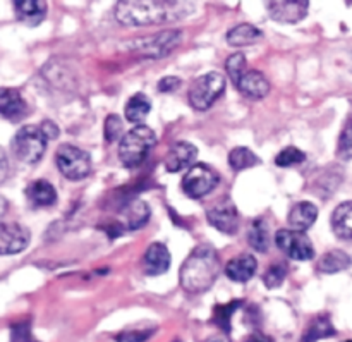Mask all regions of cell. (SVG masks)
Wrapping results in <instances>:
<instances>
[{
	"mask_svg": "<svg viewBox=\"0 0 352 342\" xmlns=\"http://www.w3.org/2000/svg\"><path fill=\"white\" fill-rule=\"evenodd\" d=\"M195 10L192 2H162V0H126L116 6V17L126 26H151V24L182 21Z\"/></svg>",
	"mask_w": 352,
	"mask_h": 342,
	"instance_id": "1",
	"label": "cell"
},
{
	"mask_svg": "<svg viewBox=\"0 0 352 342\" xmlns=\"http://www.w3.org/2000/svg\"><path fill=\"white\" fill-rule=\"evenodd\" d=\"M220 274V258L215 248L199 244L181 267V288L189 295H201L215 284Z\"/></svg>",
	"mask_w": 352,
	"mask_h": 342,
	"instance_id": "2",
	"label": "cell"
},
{
	"mask_svg": "<svg viewBox=\"0 0 352 342\" xmlns=\"http://www.w3.org/2000/svg\"><path fill=\"white\" fill-rule=\"evenodd\" d=\"M157 143V134L144 124L133 127L122 136L119 145V158L124 167H140L146 158L148 151Z\"/></svg>",
	"mask_w": 352,
	"mask_h": 342,
	"instance_id": "3",
	"label": "cell"
},
{
	"mask_svg": "<svg viewBox=\"0 0 352 342\" xmlns=\"http://www.w3.org/2000/svg\"><path fill=\"white\" fill-rule=\"evenodd\" d=\"M47 141L40 126H24L14 134L10 147L17 160L24 164H36L47 150Z\"/></svg>",
	"mask_w": 352,
	"mask_h": 342,
	"instance_id": "4",
	"label": "cell"
},
{
	"mask_svg": "<svg viewBox=\"0 0 352 342\" xmlns=\"http://www.w3.org/2000/svg\"><path fill=\"white\" fill-rule=\"evenodd\" d=\"M55 164L64 178L71 181H81L91 172V157L88 151L74 145H60L55 151Z\"/></svg>",
	"mask_w": 352,
	"mask_h": 342,
	"instance_id": "5",
	"label": "cell"
},
{
	"mask_svg": "<svg viewBox=\"0 0 352 342\" xmlns=\"http://www.w3.org/2000/svg\"><path fill=\"white\" fill-rule=\"evenodd\" d=\"M226 89V78L220 72H208L199 76L189 88V103L196 110H208Z\"/></svg>",
	"mask_w": 352,
	"mask_h": 342,
	"instance_id": "6",
	"label": "cell"
},
{
	"mask_svg": "<svg viewBox=\"0 0 352 342\" xmlns=\"http://www.w3.org/2000/svg\"><path fill=\"white\" fill-rule=\"evenodd\" d=\"M181 41V31L168 30L153 34V36H146L133 41V47H129V50H133L134 54L144 58H162L170 54L175 47H179Z\"/></svg>",
	"mask_w": 352,
	"mask_h": 342,
	"instance_id": "7",
	"label": "cell"
},
{
	"mask_svg": "<svg viewBox=\"0 0 352 342\" xmlns=\"http://www.w3.org/2000/svg\"><path fill=\"white\" fill-rule=\"evenodd\" d=\"M220 182L219 174L213 171L212 167L205 164H196L186 172L182 178V191L189 196V198H203V196L210 195L217 184Z\"/></svg>",
	"mask_w": 352,
	"mask_h": 342,
	"instance_id": "8",
	"label": "cell"
},
{
	"mask_svg": "<svg viewBox=\"0 0 352 342\" xmlns=\"http://www.w3.org/2000/svg\"><path fill=\"white\" fill-rule=\"evenodd\" d=\"M275 243L277 246L287 255L289 258L298 261L311 260L315 257V248L311 239L306 236V233L294 229H282L275 234Z\"/></svg>",
	"mask_w": 352,
	"mask_h": 342,
	"instance_id": "9",
	"label": "cell"
},
{
	"mask_svg": "<svg viewBox=\"0 0 352 342\" xmlns=\"http://www.w3.org/2000/svg\"><path fill=\"white\" fill-rule=\"evenodd\" d=\"M206 219L215 229H219L223 234H229V236L236 234L239 229V213H237L236 205L229 196L210 206L208 212H206Z\"/></svg>",
	"mask_w": 352,
	"mask_h": 342,
	"instance_id": "10",
	"label": "cell"
},
{
	"mask_svg": "<svg viewBox=\"0 0 352 342\" xmlns=\"http://www.w3.org/2000/svg\"><path fill=\"white\" fill-rule=\"evenodd\" d=\"M30 229L17 222H0V255H16L30 244Z\"/></svg>",
	"mask_w": 352,
	"mask_h": 342,
	"instance_id": "11",
	"label": "cell"
},
{
	"mask_svg": "<svg viewBox=\"0 0 352 342\" xmlns=\"http://www.w3.org/2000/svg\"><path fill=\"white\" fill-rule=\"evenodd\" d=\"M309 2L306 0H278V2H268V12L272 19L278 23H298L305 19L308 14Z\"/></svg>",
	"mask_w": 352,
	"mask_h": 342,
	"instance_id": "12",
	"label": "cell"
},
{
	"mask_svg": "<svg viewBox=\"0 0 352 342\" xmlns=\"http://www.w3.org/2000/svg\"><path fill=\"white\" fill-rule=\"evenodd\" d=\"M28 114V103L19 89L0 88V116L10 122L24 119Z\"/></svg>",
	"mask_w": 352,
	"mask_h": 342,
	"instance_id": "13",
	"label": "cell"
},
{
	"mask_svg": "<svg viewBox=\"0 0 352 342\" xmlns=\"http://www.w3.org/2000/svg\"><path fill=\"white\" fill-rule=\"evenodd\" d=\"M198 158V148L188 141H177L170 147L165 157V169L168 172H179L184 169H191L192 162Z\"/></svg>",
	"mask_w": 352,
	"mask_h": 342,
	"instance_id": "14",
	"label": "cell"
},
{
	"mask_svg": "<svg viewBox=\"0 0 352 342\" xmlns=\"http://www.w3.org/2000/svg\"><path fill=\"white\" fill-rule=\"evenodd\" d=\"M143 267L146 275H151V277L165 274L170 267V253H168L167 246L162 243L150 244L146 253H144Z\"/></svg>",
	"mask_w": 352,
	"mask_h": 342,
	"instance_id": "15",
	"label": "cell"
},
{
	"mask_svg": "<svg viewBox=\"0 0 352 342\" xmlns=\"http://www.w3.org/2000/svg\"><path fill=\"white\" fill-rule=\"evenodd\" d=\"M26 200L33 209L52 206L57 202V191L45 179H36V181L30 182V186L26 188Z\"/></svg>",
	"mask_w": 352,
	"mask_h": 342,
	"instance_id": "16",
	"label": "cell"
},
{
	"mask_svg": "<svg viewBox=\"0 0 352 342\" xmlns=\"http://www.w3.org/2000/svg\"><path fill=\"white\" fill-rule=\"evenodd\" d=\"M47 2L41 0H16L14 2V10L21 23L28 26H36L47 16Z\"/></svg>",
	"mask_w": 352,
	"mask_h": 342,
	"instance_id": "17",
	"label": "cell"
},
{
	"mask_svg": "<svg viewBox=\"0 0 352 342\" xmlns=\"http://www.w3.org/2000/svg\"><path fill=\"white\" fill-rule=\"evenodd\" d=\"M237 88H239V92L243 95L254 100H260L268 95V92H270V83H268V79L260 71H246L243 74V78H241V81L237 83Z\"/></svg>",
	"mask_w": 352,
	"mask_h": 342,
	"instance_id": "18",
	"label": "cell"
},
{
	"mask_svg": "<svg viewBox=\"0 0 352 342\" xmlns=\"http://www.w3.org/2000/svg\"><path fill=\"white\" fill-rule=\"evenodd\" d=\"M256 258L253 255L243 253L239 257L232 258L226 265V274L230 281L236 282H248L254 274H256Z\"/></svg>",
	"mask_w": 352,
	"mask_h": 342,
	"instance_id": "19",
	"label": "cell"
},
{
	"mask_svg": "<svg viewBox=\"0 0 352 342\" xmlns=\"http://www.w3.org/2000/svg\"><path fill=\"white\" fill-rule=\"evenodd\" d=\"M318 219V209L309 202H301L292 206L289 213V226L294 231H308Z\"/></svg>",
	"mask_w": 352,
	"mask_h": 342,
	"instance_id": "20",
	"label": "cell"
},
{
	"mask_svg": "<svg viewBox=\"0 0 352 342\" xmlns=\"http://www.w3.org/2000/svg\"><path fill=\"white\" fill-rule=\"evenodd\" d=\"M263 38L261 30H258L253 24H237L236 28L227 33V41H229L232 47H246V45L258 43V41Z\"/></svg>",
	"mask_w": 352,
	"mask_h": 342,
	"instance_id": "21",
	"label": "cell"
},
{
	"mask_svg": "<svg viewBox=\"0 0 352 342\" xmlns=\"http://www.w3.org/2000/svg\"><path fill=\"white\" fill-rule=\"evenodd\" d=\"M336 334L337 330L330 322V317L318 315L306 327L305 334H302V342H316L320 339H327V337H333Z\"/></svg>",
	"mask_w": 352,
	"mask_h": 342,
	"instance_id": "22",
	"label": "cell"
},
{
	"mask_svg": "<svg viewBox=\"0 0 352 342\" xmlns=\"http://www.w3.org/2000/svg\"><path fill=\"white\" fill-rule=\"evenodd\" d=\"M332 229L340 239H352V202L337 206L332 215Z\"/></svg>",
	"mask_w": 352,
	"mask_h": 342,
	"instance_id": "23",
	"label": "cell"
},
{
	"mask_svg": "<svg viewBox=\"0 0 352 342\" xmlns=\"http://www.w3.org/2000/svg\"><path fill=\"white\" fill-rule=\"evenodd\" d=\"M151 110V102L144 93H136L129 98V102L126 103V109H124V116L129 122H134L140 126V122H143L148 117Z\"/></svg>",
	"mask_w": 352,
	"mask_h": 342,
	"instance_id": "24",
	"label": "cell"
},
{
	"mask_svg": "<svg viewBox=\"0 0 352 342\" xmlns=\"http://www.w3.org/2000/svg\"><path fill=\"white\" fill-rule=\"evenodd\" d=\"M351 264L349 255L344 253L342 250H332L320 258L318 270L323 274H336V272L346 270L347 267H351Z\"/></svg>",
	"mask_w": 352,
	"mask_h": 342,
	"instance_id": "25",
	"label": "cell"
},
{
	"mask_svg": "<svg viewBox=\"0 0 352 342\" xmlns=\"http://www.w3.org/2000/svg\"><path fill=\"white\" fill-rule=\"evenodd\" d=\"M248 239L250 244L260 253H265L270 246V233H268V226L263 219H256L251 224L250 231H248Z\"/></svg>",
	"mask_w": 352,
	"mask_h": 342,
	"instance_id": "26",
	"label": "cell"
},
{
	"mask_svg": "<svg viewBox=\"0 0 352 342\" xmlns=\"http://www.w3.org/2000/svg\"><path fill=\"white\" fill-rule=\"evenodd\" d=\"M124 215H126V224L129 229H140L150 219V206L141 200H136L126 206Z\"/></svg>",
	"mask_w": 352,
	"mask_h": 342,
	"instance_id": "27",
	"label": "cell"
},
{
	"mask_svg": "<svg viewBox=\"0 0 352 342\" xmlns=\"http://www.w3.org/2000/svg\"><path fill=\"white\" fill-rule=\"evenodd\" d=\"M260 164V158L250 150V148L237 147L229 153V165L234 171H246Z\"/></svg>",
	"mask_w": 352,
	"mask_h": 342,
	"instance_id": "28",
	"label": "cell"
},
{
	"mask_svg": "<svg viewBox=\"0 0 352 342\" xmlns=\"http://www.w3.org/2000/svg\"><path fill=\"white\" fill-rule=\"evenodd\" d=\"M226 69H227V74H229V78L232 79L234 85L237 86V83L241 81L243 74L246 72V55L241 54V52L232 54L229 58H227Z\"/></svg>",
	"mask_w": 352,
	"mask_h": 342,
	"instance_id": "29",
	"label": "cell"
},
{
	"mask_svg": "<svg viewBox=\"0 0 352 342\" xmlns=\"http://www.w3.org/2000/svg\"><path fill=\"white\" fill-rule=\"evenodd\" d=\"M337 155L342 160H351L352 158V117H349L344 126L342 133L339 136V145H337Z\"/></svg>",
	"mask_w": 352,
	"mask_h": 342,
	"instance_id": "30",
	"label": "cell"
},
{
	"mask_svg": "<svg viewBox=\"0 0 352 342\" xmlns=\"http://www.w3.org/2000/svg\"><path fill=\"white\" fill-rule=\"evenodd\" d=\"M306 160V153L305 151L298 150L296 147H287L285 150H282L280 153L275 157V164L278 167H291V165H298L302 164Z\"/></svg>",
	"mask_w": 352,
	"mask_h": 342,
	"instance_id": "31",
	"label": "cell"
},
{
	"mask_svg": "<svg viewBox=\"0 0 352 342\" xmlns=\"http://www.w3.org/2000/svg\"><path fill=\"white\" fill-rule=\"evenodd\" d=\"M241 301H232L229 305H220L215 308V323L223 330L226 334L230 332V317L236 312L237 306H241Z\"/></svg>",
	"mask_w": 352,
	"mask_h": 342,
	"instance_id": "32",
	"label": "cell"
},
{
	"mask_svg": "<svg viewBox=\"0 0 352 342\" xmlns=\"http://www.w3.org/2000/svg\"><path fill=\"white\" fill-rule=\"evenodd\" d=\"M122 131H124L122 119H120L117 114H110V116L105 119V131H103V134H105V140L109 141V143H113V141L120 140V136H122Z\"/></svg>",
	"mask_w": 352,
	"mask_h": 342,
	"instance_id": "33",
	"label": "cell"
},
{
	"mask_svg": "<svg viewBox=\"0 0 352 342\" xmlns=\"http://www.w3.org/2000/svg\"><path fill=\"white\" fill-rule=\"evenodd\" d=\"M285 275H287V267H285V265H282V264L272 265V267L268 268L267 274H265V277H263L265 286H267L268 289L278 288V286L284 282Z\"/></svg>",
	"mask_w": 352,
	"mask_h": 342,
	"instance_id": "34",
	"label": "cell"
},
{
	"mask_svg": "<svg viewBox=\"0 0 352 342\" xmlns=\"http://www.w3.org/2000/svg\"><path fill=\"white\" fill-rule=\"evenodd\" d=\"M153 334V330H127L117 336V342H146Z\"/></svg>",
	"mask_w": 352,
	"mask_h": 342,
	"instance_id": "35",
	"label": "cell"
},
{
	"mask_svg": "<svg viewBox=\"0 0 352 342\" xmlns=\"http://www.w3.org/2000/svg\"><path fill=\"white\" fill-rule=\"evenodd\" d=\"M12 342H33L30 322H19L12 325Z\"/></svg>",
	"mask_w": 352,
	"mask_h": 342,
	"instance_id": "36",
	"label": "cell"
},
{
	"mask_svg": "<svg viewBox=\"0 0 352 342\" xmlns=\"http://www.w3.org/2000/svg\"><path fill=\"white\" fill-rule=\"evenodd\" d=\"M179 86H181V79H179L177 76H165V78H162L160 81H158V92L170 93L174 92L175 88H179Z\"/></svg>",
	"mask_w": 352,
	"mask_h": 342,
	"instance_id": "37",
	"label": "cell"
},
{
	"mask_svg": "<svg viewBox=\"0 0 352 342\" xmlns=\"http://www.w3.org/2000/svg\"><path fill=\"white\" fill-rule=\"evenodd\" d=\"M40 127L45 136H47V140H55L58 136V126L55 122H52V120H43Z\"/></svg>",
	"mask_w": 352,
	"mask_h": 342,
	"instance_id": "38",
	"label": "cell"
},
{
	"mask_svg": "<svg viewBox=\"0 0 352 342\" xmlns=\"http://www.w3.org/2000/svg\"><path fill=\"white\" fill-rule=\"evenodd\" d=\"M7 169H9V164H7V157H6V153H3L2 148H0V182L6 179Z\"/></svg>",
	"mask_w": 352,
	"mask_h": 342,
	"instance_id": "39",
	"label": "cell"
},
{
	"mask_svg": "<svg viewBox=\"0 0 352 342\" xmlns=\"http://www.w3.org/2000/svg\"><path fill=\"white\" fill-rule=\"evenodd\" d=\"M246 342H274L270 339L268 336H265V334H251L250 337H248Z\"/></svg>",
	"mask_w": 352,
	"mask_h": 342,
	"instance_id": "40",
	"label": "cell"
},
{
	"mask_svg": "<svg viewBox=\"0 0 352 342\" xmlns=\"http://www.w3.org/2000/svg\"><path fill=\"white\" fill-rule=\"evenodd\" d=\"M203 342H232V341H230V337L227 336V334H217V336L208 337V339H205Z\"/></svg>",
	"mask_w": 352,
	"mask_h": 342,
	"instance_id": "41",
	"label": "cell"
},
{
	"mask_svg": "<svg viewBox=\"0 0 352 342\" xmlns=\"http://www.w3.org/2000/svg\"><path fill=\"white\" fill-rule=\"evenodd\" d=\"M344 342H352V339L351 341H344Z\"/></svg>",
	"mask_w": 352,
	"mask_h": 342,
	"instance_id": "42",
	"label": "cell"
},
{
	"mask_svg": "<svg viewBox=\"0 0 352 342\" xmlns=\"http://www.w3.org/2000/svg\"><path fill=\"white\" fill-rule=\"evenodd\" d=\"M33 342H34V341H33Z\"/></svg>",
	"mask_w": 352,
	"mask_h": 342,
	"instance_id": "43",
	"label": "cell"
}]
</instances>
